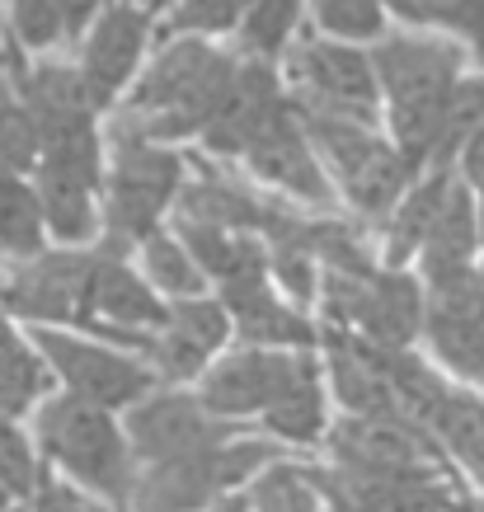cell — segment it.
Here are the masks:
<instances>
[{
  "mask_svg": "<svg viewBox=\"0 0 484 512\" xmlns=\"http://www.w3.org/2000/svg\"><path fill=\"white\" fill-rule=\"evenodd\" d=\"M235 71H240V52H221L207 38H170L141 71L113 123L132 127L160 146L203 137L231 94Z\"/></svg>",
  "mask_w": 484,
  "mask_h": 512,
  "instance_id": "1",
  "label": "cell"
},
{
  "mask_svg": "<svg viewBox=\"0 0 484 512\" xmlns=\"http://www.w3.org/2000/svg\"><path fill=\"white\" fill-rule=\"evenodd\" d=\"M372 76L391 104V146L414 174H428L442 99L466 76V47L438 33H386L372 43Z\"/></svg>",
  "mask_w": 484,
  "mask_h": 512,
  "instance_id": "2",
  "label": "cell"
},
{
  "mask_svg": "<svg viewBox=\"0 0 484 512\" xmlns=\"http://www.w3.org/2000/svg\"><path fill=\"white\" fill-rule=\"evenodd\" d=\"M29 437L47 470H57L62 480L85 489L94 503L127 512V498L137 484V461H132L118 414L76 400L66 390H52L29 414Z\"/></svg>",
  "mask_w": 484,
  "mask_h": 512,
  "instance_id": "3",
  "label": "cell"
},
{
  "mask_svg": "<svg viewBox=\"0 0 484 512\" xmlns=\"http://www.w3.org/2000/svg\"><path fill=\"white\" fill-rule=\"evenodd\" d=\"M188 179V156L174 146L146 141L132 127L113 123L104 132V188H99V245L109 254H137L141 240L160 231Z\"/></svg>",
  "mask_w": 484,
  "mask_h": 512,
  "instance_id": "4",
  "label": "cell"
},
{
  "mask_svg": "<svg viewBox=\"0 0 484 512\" xmlns=\"http://www.w3.org/2000/svg\"><path fill=\"white\" fill-rule=\"evenodd\" d=\"M292 99V94H287ZM297 109V104H292ZM306 137H311L315 156L325 165L334 193L353 207L358 221H376L386 226L400 198L409 193V184L419 174L405 165V156L391 146V137H381L376 127L367 123H348V118H334V113H315V109H297Z\"/></svg>",
  "mask_w": 484,
  "mask_h": 512,
  "instance_id": "5",
  "label": "cell"
},
{
  "mask_svg": "<svg viewBox=\"0 0 484 512\" xmlns=\"http://www.w3.org/2000/svg\"><path fill=\"white\" fill-rule=\"evenodd\" d=\"M99 188H104V132H99V123L43 137L33 193L43 207L47 245H99Z\"/></svg>",
  "mask_w": 484,
  "mask_h": 512,
  "instance_id": "6",
  "label": "cell"
},
{
  "mask_svg": "<svg viewBox=\"0 0 484 512\" xmlns=\"http://www.w3.org/2000/svg\"><path fill=\"white\" fill-rule=\"evenodd\" d=\"M320 315L325 329L367 339L376 348H414L423 339L428 296L423 282L405 268H372V273H325L320 268Z\"/></svg>",
  "mask_w": 484,
  "mask_h": 512,
  "instance_id": "7",
  "label": "cell"
},
{
  "mask_svg": "<svg viewBox=\"0 0 484 512\" xmlns=\"http://www.w3.org/2000/svg\"><path fill=\"white\" fill-rule=\"evenodd\" d=\"M29 339L43 353L57 390H66V395H76L85 404H99L109 414H123V409H132L156 390V376L141 357L123 353V348H113L104 339H90V334H76V329H29Z\"/></svg>",
  "mask_w": 484,
  "mask_h": 512,
  "instance_id": "8",
  "label": "cell"
},
{
  "mask_svg": "<svg viewBox=\"0 0 484 512\" xmlns=\"http://www.w3.org/2000/svg\"><path fill=\"white\" fill-rule=\"evenodd\" d=\"M320 376L315 353H278V348H226V353L198 376L193 395L221 423H254L264 419L268 404H278L287 390Z\"/></svg>",
  "mask_w": 484,
  "mask_h": 512,
  "instance_id": "9",
  "label": "cell"
},
{
  "mask_svg": "<svg viewBox=\"0 0 484 512\" xmlns=\"http://www.w3.org/2000/svg\"><path fill=\"white\" fill-rule=\"evenodd\" d=\"M287 80H292V104L315 113H334L348 123L376 127L381 90L372 76V57L353 43H334L320 33H297V43L282 52Z\"/></svg>",
  "mask_w": 484,
  "mask_h": 512,
  "instance_id": "10",
  "label": "cell"
},
{
  "mask_svg": "<svg viewBox=\"0 0 484 512\" xmlns=\"http://www.w3.org/2000/svg\"><path fill=\"white\" fill-rule=\"evenodd\" d=\"M94 249L47 245L24 264L0 268V306L24 329H80Z\"/></svg>",
  "mask_w": 484,
  "mask_h": 512,
  "instance_id": "11",
  "label": "cell"
},
{
  "mask_svg": "<svg viewBox=\"0 0 484 512\" xmlns=\"http://www.w3.org/2000/svg\"><path fill=\"white\" fill-rule=\"evenodd\" d=\"M170 315V301L141 278V268L127 254H109V249H94L90 282H85V320L76 334L104 339L113 348L137 357L141 339L156 334Z\"/></svg>",
  "mask_w": 484,
  "mask_h": 512,
  "instance_id": "12",
  "label": "cell"
},
{
  "mask_svg": "<svg viewBox=\"0 0 484 512\" xmlns=\"http://www.w3.org/2000/svg\"><path fill=\"white\" fill-rule=\"evenodd\" d=\"M132 447V461L141 466H165V461H184V456H203L217 442L240 428V423H221L203 409V400L184 386H156L146 400L118 414Z\"/></svg>",
  "mask_w": 484,
  "mask_h": 512,
  "instance_id": "13",
  "label": "cell"
},
{
  "mask_svg": "<svg viewBox=\"0 0 484 512\" xmlns=\"http://www.w3.org/2000/svg\"><path fill=\"white\" fill-rule=\"evenodd\" d=\"M235 329L217 296H184L170 301V315L156 334L141 339V362L151 367L156 386H198V376L231 348Z\"/></svg>",
  "mask_w": 484,
  "mask_h": 512,
  "instance_id": "14",
  "label": "cell"
},
{
  "mask_svg": "<svg viewBox=\"0 0 484 512\" xmlns=\"http://www.w3.org/2000/svg\"><path fill=\"white\" fill-rule=\"evenodd\" d=\"M320 456H325V466L353 470V475H405V470H423V466L452 470L442 461L438 442L428 437V428L405 419V414H395V419L339 414V419H329Z\"/></svg>",
  "mask_w": 484,
  "mask_h": 512,
  "instance_id": "15",
  "label": "cell"
},
{
  "mask_svg": "<svg viewBox=\"0 0 484 512\" xmlns=\"http://www.w3.org/2000/svg\"><path fill=\"white\" fill-rule=\"evenodd\" d=\"M240 160H245L254 184H268L278 198L297 202L306 212H329L334 207V184H329L325 165L315 156V146L306 137V127H301L297 109H292V99L254 132V141L245 146Z\"/></svg>",
  "mask_w": 484,
  "mask_h": 512,
  "instance_id": "16",
  "label": "cell"
},
{
  "mask_svg": "<svg viewBox=\"0 0 484 512\" xmlns=\"http://www.w3.org/2000/svg\"><path fill=\"white\" fill-rule=\"evenodd\" d=\"M151 38V0H109L80 38L76 71L90 90L94 109H113L127 80L141 71V52Z\"/></svg>",
  "mask_w": 484,
  "mask_h": 512,
  "instance_id": "17",
  "label": "cell"
},
{
  "mask_svg": "<svg viewBox=\"0 0 484 512\" xmlns=\"http://www.w3.org/2000/svg\"><path fill=\"white\" fill-rule=\"evenodd\" d=\"M231 315L235 343L240 348H278V353H315L320 348V325L292 301H282L268 278H250L212 292Z\"/></svg>",
  "mask_w": 484,
  "mask_h": 512,
  "instance_id": "18",
  "label": "cell"
},
{
  "mask_svg": "<svg viewBox=\"0 0 484 512\" xmlns=\"http://www.w3.org/2000/svg\"><path fill=\"white\" fill-rule=\"evenodd\" d=\"M282 104H287V94H282V80H278V71H273V62H259V57H245V52H240V71H235L231 94H226L221 113L203 132L207 156L240 160L245 146L254 141V132H259Z\"/></svg>",
  "mask_w": 484,
  "mask_h": 512,
  "instance_id": "19",
  "label": "cell"
},
{
  "mask_svg": "<svg viewBox=\"0 0 484 512\" xmlns=\"http://www.w3.org/2000/svg\"><path fill=\"white\" fill-rule=\"evenodd\" d=\"M221 498L217 470H212V451L203 456H184V461H165V466H141L127 512H212Z\"/></svg>",
  "mask_w": 484,
  "mask_h": 512,
  "instance_id": "20",
  "label": "cell"
},
{
  "mask_svg": "<svg viewBox=\"0 0 484 512\" xmlns=\"http://www.w3.org/2000/svg\"><path fill=\"white\" fill-rule=\"evenodd\" d=\"M484 212L475 207V193H470L461 179H452L447 188V202H442L438 221L419 249V282L433 278H452V273H466V268L480 264V245H484Z\"/></svg>",
  "mask_w": 484,
  "mask_h": 512,
  "instance_id": "21",
  "label": "cell"
},
{
  "mask_svg": "<svg viewBox=\"0 0 484 512\" xmlns=\"http://www.w3.org/2000/svg\"><path fill=\"white\" fill-rule=\"evenodd\" d=\"M428 437L438 442L442 461L461 475L480 484L484 480V395L475 386H452L442 395L428 419H423Z\"/></svg>",
  "mask_w": 484,
  "mask_h": 512,
  "instance_id": "22",
  "label": "cell"
},
{
  "mask_svg": "<svg viewBox=\"0 0 484 512\" xmlns=\"http://www.w3.org/2000/svg\"><path fill=\"white\" fill-rule=\"evenodd\" d=\"M57 390L52 372H47L43 353L33 348L29 329L15 325L10 315L0 320V409L10 414V419H24L38 409Z\"/></svg>",
  "mask_w": 484,
  "mask_h": 512,
  "instance_id": "23",
  "label": "cell"
},
{
  "mask_svg": "<svg viewBox=\"0 0 484 512\" xmlns=\"http://www.w3.org/2000/svg\"><path fill=\"white\" fill-rule=\"evenodd\" d=\"M456 174L452 170H428L419 174L409 193L400 198L391 217H386V249H381V268H405L414 254L423 249L433 221H438L442 202H447V188H452Z\"/></svg>",
  "mask_w": 484,
  "mask_h": 512,
  "instance_id": "24",
  "label": "cell"
},
{
  "mask_svg": "<svg viewBox=\"0 0 484 512\" xmlns=\"http://www.w3.org/2000/svg\"><path fill=\"white\" fill-rule=\"evenodd\" d=\"M264 437H273L287 451H320L329 433V390H325V367L315 381H301L297 390H287L278 404H268L259 419Z\"/></svg>",
  "mask_w": 484,
  "mask_h": 512,
  "instance_id": "25",
  "label": "cell"
},
{
  "mask_svg": "<svg viewBox=\"0 0 484 512\" xmlns=\"http://www.w3.org/2000/svg\"><path fill=\"white\" fill-rule=\"evenodd\" d=\"M43 249H47V226L38 193H33V179L0 170V268L24 264V259L43 254Z\"/></svg>",
  "mask_w": 484,
  "mask_h": 512,
  "instance_id": "26",
  "label": "cell"
},
{
  "mask_svg": "<svg viewBox=\"0 0 484 512\" xmlns=\"http://www.w3.org/2000/svg\"><path fill=\"white\" fill-rule=\"evenodd\" d=\"M137 259H141V278L151 282L165 301H184V296L212 292L203 278V268L193 264V254H188V249L179 245V235H170V231H156L151 240H141Z\"/></svg>",
  "mask_w": 484,
  "mask_h": 512,
  "instance_id": "27",
  "label": "cell"
},
{
  "mask_svg": "<svg viewBox=\"0 0 484 512\" xmlns=\"http://www.w3.org/2000/svg\"><path fill=\"white\" fill-rule=\"evenodd\" d=\"M245 508L250 512H325L320 489L311 480V461H278V466L259 470L245 484Z\"/></svg>",
  "mask_w": 484,
  "mask_h": 512,
  "instance_id": "28",
  "label": "cell"
},
{
  "mask_svg": "<svg viewBox=\"0 0 484 512\" xmlns=\"http://www.w3.org/2000/svg\"><path fill=\"white\" fill-rule=\"evenodd\" d=\"M484 118V71L480 76H461L447 90L442 99V113H438V141H433V160H428V170H452L461 151H466L470 132L480 127Z\"/></svg>",
  "mask_w": 484,
  "mask_h": 512,
  "instance_id": "29",
  "label": "cell"
},
{
  "mask_svg": "<svg viewBox=\"0 0 484 512\" xmlns=\"http://www.w3.org/2000/svg\"><path fill=\"white\" fill-rule=\"evenodd\" d=\"M301 15H306V0H254L250 15L240 19V52L259 62H278L297 43Z\"/></svg>",
  "mask_w": 484,
  "mask_h": 512,
  "instance_id": "30",
  "label": "cell"
},
{
  "mask_svg": "<svg viewBox=\"0 0 484 512\" xmlns=\"http://www.w3.org/2000/svg\"><path fill=\"white\" fill-rule=\"evenodd\" d=\"M320 38L334 43H376L386 38V10L381 0H306Z\"/></svg>",
  "mask_w": 484,
  "mask_h": 512,
  "instance_id": "31",
  "label": "cell"
},
{
  "mask_svg": "<svg viewBox=\"0 0 484 512\" xmlns=\"http://www.w3.org/2000/svg\"><path fill=\"white\" fill-rule=\"evenodd\" d=\"M38 160H43V127L19 94L5 90L0 94V170L33 179Z\"/></svg>",
  "mask_w": 484,
  "mask_h": 512,
  "instance_id": "32",
  "label": "cell"
},
{
  "mask_svg": "<svg viewBox=\"0 0 484 512\" xmlns=\"http://www.w3.org/2000/svg\"><path fill=\"white\" fill-rule=\"evenodd\" d=\"M5 29L29 57H47L66 43L62 0H5Z\"/></svg>",
  "mask_w": 484,
  "mask_h": 512,
  "instance_id": "33",
  "label": "cell"
},
{
  "mask_svg": "<svg viewBox=\"0 0 484 512\" xmlns=\"http://www.w3.org/2000/svg\"><path fill=\"white\" fill-rule=\"evenodd\" d=\"M43 475V461H38V447L29 437V423L10 419L0 409V494L24 503L33 494V484Z\"/></svg>",
  "mask_w": 484,
  "mask_h": 512,
  "instance_id": "34",
  "label": "cell"
},
{
  "mask_svg": "<svg viewBox=\"0 0 484 512\" xmlns=\"http://www.w3.org/2000/svg\"><path fill=\"white\" fill-rule=\"evenodd\" d=\"M254 0H179L165 19L170 38H217V33L240 29Z\"/></svg>",
  "mask_w": 484,
  "mask_h": 512,
  "instance_id": "35",
  "label": "cell"
},
{
  "mask_svg": "<svg viewBox=\"0 0 484 512\" xmlns=\"http://www.w3.org/2000/svg\"><path fill=\"white\" fill-rule=\"evenodd\" d=\"M99 503H94L85 489H76L71 480H62L57 470H47L38 475V484H33V494L24 498V512H94Z\"/></svg>",
  "mask_w": 484,
  "mask_h": 512,
  "instance_id": "36",
  "label": "cell"
},
{
  "mask_svg": "<svg viewBox=\"0 0 484 512\" xmlns=\"http://www.w3.org/2000/svg\"><path fill=\"white\" fill-rule=\"evenodd\" d=\"M470 0H381V10L395 19H405L409 29H423V24H438V29H452L461 24Z\"/></svg>",
  "mask_w": 484,
  "mask_h": 512,
  "instance_id": "37",
  "label": "cell"
},
{
  "mask_svg": "<svg viewBox=\"0 0 484 512\" xmlns=\"http://www.w3.org/2000/svg\"><path fill=\"white\" fill-rule=\"evenodd\" d=\"M461 184L484 198V118H480V127L470 132L466 151H461Z\"/></svg>",
  "mask_w": 484,
  "mask_h": 512,
  "instance_id": "38",
  "label": "cell"
},
{
  "mask_svg": "<svg viewBox=\"0 0 484 512\" xmlns=\"http://www.w3.org/2000/svg\"><path fill=\"white\" fill-rule=\"evenodd\" d=\"M109 0H62V19H66V43H80L85 29H90L99 10H104Z\"/></svg>",
  "mask_w": 484,
  "mask_h": 512,
  "instance_id": "39",
  "label": "cell"
},
{
  "mask_svg": "<svg viewBox=\"0 0 484 512\" xmlns=\"http://www.w3.org/2000/svg\"><path fill=\"white\" fill-rule=\"evenodd\" d=\"M456 33H461V47L484 66V0H470L461 24H456Z\"/></svg>",
  "mask_w": 484,
  "mask_h": 512,
  "instance_id": "40",
  "label": "cell"
},
{
  "mask_svg": "<svg viewBox=\"0 0 484 512\" xmlns=\"http://www.w3.org/2000/svg\"><path fill=\"white\" fill-rule=\"evenodd\" d=\"M447 512H484V484H456Z\"/></svg>",
  "mask_w": 484,
  "mask_h": 512,
  "instance_id": "41",
  "label": "cell"
},
{
  "mask_svg": "<svg viewBox=\"0 0 484 512\" xmlns=\"http://www.w3.org/2000/svg\"><path fill=\"white\" fill-rule=\"evenodd\" d=\"M212 512H250V508H245V494H231V498H221Z\"/></svg>",
  "mask_w": 484,
  "mask_h": 512,
  "instance_id": "42",
  "label": "cell"
},
{
  "mask_svg": "<svg viewBox=\"0 0 484 512\" xmlns=\"http://www.w3.org/2000/svg\"><path fill=\"white\" fill-rule=\"evenodd\" d=\"M10 503H15V498H5V494H0V512H5V508H10Z\"/></svg>",
  "mask_w": 484,
  "mask_h": 512,
  "instance_id": "43",
  "label": "cell"
},
{
  "mask_svg": "<svg viewBox=\"0 0 484 512\" xmlns=\"http://www.w3.org/2000/svg\"><path fill=\"white\" fill-rule=\"evenodd\" d=\"M5 512H24V503H10V508H5Z\"/></svg>",
  "mask_w": 484,
  "mask_h": 512,
  "instance_id": "44",
  "label": "cell"
},
{
  "mask_svg": "<svg viewBox=\"0 0 484 512\" xmlns=\"http://www.w3.org/2000/svg\"><path fill=\"white\" fill-rule=\"evenodd\" d=\"M94 512H118V508H104V503H99V508H94Z\"/></svg>",
  "mask_w": 484,
  "mask_h": 512,
  "instance_id": "45",
  "label": "cell"
},
{
  "mask_svg": "<svg viewBox=\"0 0 484 512\" xmlns=\"http://www.w3.org/2000/svg\"><path fill=\"white\" fill-rule=\"evenodd\" d=\"M0 94H5V71H0Z\"/></svg>",
  "mask_w": 484,
  "mask_h": 512,
  "instance_id": "46",
  "label": "cell"
}]
</instances>
